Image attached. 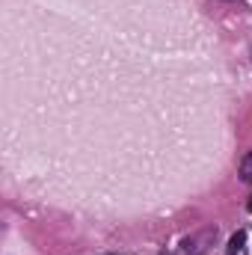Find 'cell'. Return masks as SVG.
Instances as JSON below:
<instances>
[{"instance_id": "cell-1", "label": "cell", "mask_w": 252, "mask_h": 255, "mask_svg": "<svg viewBox=\"0 0 252 255\" xmlns=\"http://www.w3.org/2000/svg\"><path fill=\"white\" fill-rule=\"evenodd\" d=\"M244 244H247V232H235V235L229 238V250H226V255H238L241 250H244Z\"/></svg>"}, {"instance_id": "cell-2", "label": "cell", "mask_w": 252, "mask_h": 255, "mask_svg": "<svg viewBox=\"0 0 252 255\" xmlns=\"http://www.w3.org/2000/svg\"><path fill=\"white\" fill-rule=\"evenodd\" d=\"M241 178H244L247 184H252V151H247L244 160H241Z\"/></svg>"}, {"instance_id": "cell-3", "label": "cell", "mask_w": 252, "mask_h": 255, "mask_svg": "<svg viewBox=\"0 0 252 255\" xmlns=\"http://www.w3.org/2000/svg\"><path fill=\"white\" fill-rule=\"evenodd\" d=\"M247 211H250V214H252V196H250V202H247Z\"/></svg>"}]
</instances>
